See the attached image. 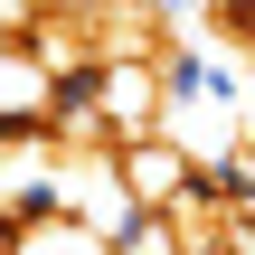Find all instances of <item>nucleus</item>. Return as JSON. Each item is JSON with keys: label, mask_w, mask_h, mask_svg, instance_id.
Returning <instances> with one entry per match:
<instances>
[{"label": "nucleus", "mask_w": 255, "mask_h": 255, "mask_svg": "<svg viewBox=\"0 0 255 255\" xmlns=\"http://www.w3.org/2000/svg\"><path fill=\"white\" fill-rule=\"evenodd\" d=\"M85 85H95V114H104V142L114 151L123 142H151L161 114H170V57H104Z\"/></svg>", "instance_id": "f257e3e1"}, {"label": "nucleus", "mask_w": 255, "mask_h": 255, "mask_svg": "<svg viewBox=\"0 0 255 255\" xmlns=\"http://www.w3.org/2000/svg\"><path fill=\"white\" fill-rule=\"evenodd\" d=\"M114 180H123V199H132V208H161V218H180V208L199 199V161H189L170 132L123 142V151H114Z\"/></svg>", "instance_id": "f03ea898"}, {"label": "nucleus", "mask_w": 255, "mask_h": 255, "mask_svg": "<svg viewBox=\"0 0 255 255\" xmlns=\"http://www.w3.org/2000/svg\"><path fill=\"white\" fill-rule=\"evenodd\" d=\"M47 114H57V76L28 57V38L9 28L0 38V142H28V132H47Z\"/></svg>", "instance_id": "7ed1b4c3"}, {"label": "nucleus", "mask_w": 255, "mask_h": 255, "mask_svg": "<svg viewBox=\"0 0 255 255\" xmlns=\"http://www.w3.org/2000/svg\"><path fill=\"white\" fill-rule=\"evenodd\" d=\"M9 255H114V237L95 218H76V208H38V218H19Z\"/></svg>", "instance_id": "20e7f679"}, {"label": "nucleus", "mask_w": 255, "mask_h": 255, "mask_svg": "<svg viewBox=\"0 0 255 255\" xmlns=\"http://www.w3.org/2000/svg\"><path fill=\"white\" fill-rule=\"evenodd\" d=\"M9 237H19V218H0V255H9Z\"/></svg>", "instance_id": "39448f33"}]
</instances>
